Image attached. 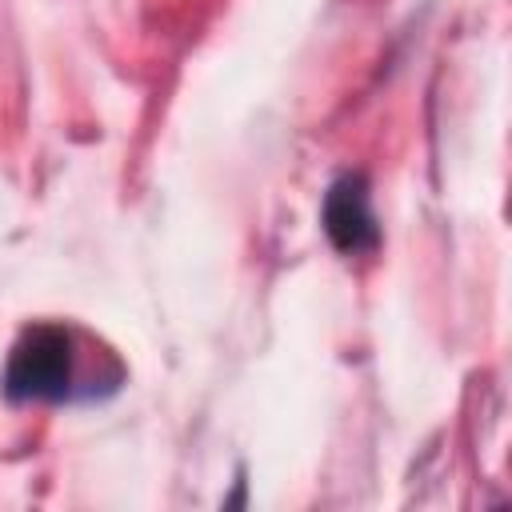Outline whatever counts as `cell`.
<instances>
[{
  "label": "cell",
  "instance_id": "cell-1",
  "mask_svg": "<svg viewBox=\"0 0 512 512\" xmlns=\"http://www.w3.org/2000/svg\"><path fill=\"white\" fill-rule=\"evenodd\" d=\"M72 372H76L72 332L60 324H36L24 328V336L8 356L4 392L8 400H68Z\"/></svg>",
  "mask_w": 512,
  "mask_h": 512
},
{
  "label": "cell",
  "instance_id": "cell-2",
  "mask_svg": "<svg viewBox=\"0 0 512 512\" xmlns=\"http://www.w3.org/2000/svg\"><path fill=\"white\" fill-rule=\"evenodd\" d=\"M324 232L340 252H368L376 248V216L368 204V184L360 172H344L324 196Z\"/></svg>",
  "mask_w": 512,
  "mask_h": 512
}]
</instances>
